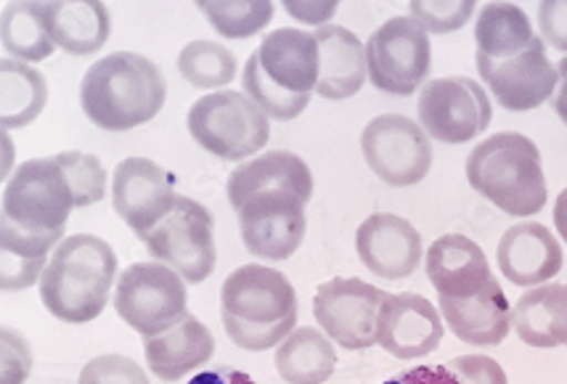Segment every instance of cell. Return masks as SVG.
Instances as JSON below:
<instances>
[{
  "label": "cell",
  "instance_id": "1",
  "mask_svg": "<svg viewBox=\"0 0 567 384\" xmlns=\"http://www.w3.org/2000/svg\"><path fill=\"white\" fill-rule=\"evenodd\" d=\"M80 207L59 157L27 159L3 188L0 218V287L22 292L43 279L51 249L64 241L66 220Z\"/></svg>",
  "mask_w": 567,
  "mask_h": 384
},
{
  "label": "cell",
  "instance_id": "2",
  "mask_svg": "<svg viewBox=\"0 0 567 384\" xmlns=\"http://www.w3.org/2000/svg\"><path fill=\"white\" fill-rule=\"evenodd\" d=\"M228 201L239 215L241 241L258 260H289L306 239V205L313 175L297 154L271 152L241 162L228 175Z\"/></svg>",
  "mask_w": 567,
  "mask_h": 384
},
{
  "label": "cell",
  "instance_id": "3",
  "mask_svg": "<svg viewBox=\"0 0 567 384\" xmlns=\"http://www.w3.org/2000/svg\"><path fill=\"white\" fill-rule=\"evenodd\" d=\"M220 319L236 347L262 353L281 345L297 323L292 281L260 262L236 268L220 287Z\"/></svg>",
  "mask_w": 567,
  "mask_h": 384
},
{
  "label": "cell",
  "instance_id": "4",
  "mask_svg": "<svg viewBox=\"0 0 567 384\" xmlns=\"http://www.w3.org/2000/svg\"><path fill=\"white\" fill-rule=\"evenodd\" d=\"M319 70L313 32L281 27L262 38L260 49L247 59L241 87L266 117L287 123L306 112L310 93L319 85Z\"/></svg>",
  "mask_w": 567,
  "mask_h": 384
},
{
  "label": "cell",
  "instance_id": "5",
  "mask_svg": "<svg viewBox=\"0 0 567 384\" xmlns=\"http://www.w3.org/2000/svg\"><path fill=\"white\" fill-rule=\"evenodd\" d=\"M167 83L152 59L133 51L104 56L85 72L80 104L93 125L106 133L141 127L162 112Z\"/></svg>",
  "mask_w": 567,
  "mask_h": 384
},
{
  "label": "cell",
  "instance_id": "6",
  "mask_svg": "<svg viewBox=\"0 0 567 384\" xmlns=\"http://www.w3.org/2000/svg\"><path fill=\"white\" fill-rule=\"evenodd\" d=\"M114 279L117 255L93 233L66 236L53 249L40 279V298L62 323H91L104 313Z\"/></svg>",
  "mask_w": 567,
  "mask_h": 384
},
{
  "label": "cell",
  "instance_id": "7",
  "mask_svg": "<svg viewBox=\"0 0 567 384\" xmlns=\"http://www.w3.org/2000/svg\"><path fill=\"white\" fill-rule=\"evenodd\" d=\"M467 180L481 197L512 218L538 215L549 197L542 152L528 136L515 131L496 133L472 149Z\"/></svg>",
  "mask_w": 567,
  "mask_h": 384
},
{
  "label": "cell",
  "instance_id": "8",
  "mask_svg": "<svg viewBox=\"0 0 567 384\" xmlns=\"http://www.w3.org/2000/svg\"><path fill=\"white\" fill-rule=\"evenodd\" d=\"M188 131L202 149L226 162H249L271 136L266 112L239 91H215L202 96L188 110Z\"/></svg>",
  "mask_w": 567,
  "mask_h": 384
},
{
  "label": "cell",
  "instance_id": "9",
  "mask_svg": "<svg viewBox=\"0 0 567 384\" xmlns=\"http://www.w3.org/2000/svg\"><path fill=\"white\" fill-rule=\"evenodd\" d=\"M114 310L144 340L178 326L188 315L186 281L162 262H133L117 279Z\"/></svg>",
  "mask_w": 567,
  "mask_h": 384
},
{
  "label": "cell",
  "instance_id": "10",
  "mask_svg": "<svg viewBox=\"0 0 567 384\" xmlns=\"http://www.w3.org/2000/svg\"><path fill=\"white\" fill-rule=\"evenodd\" d=\"M213 215L199 201L178 197L175 207L146 236V249L154 262L173 268L186 284H202L218 262L213 236Z\"/></svg>",
  "mask_w": 567,
  "mask_h": 384
},
{
  "label": "cell",
  "instance_id": "11",
  "mask_svg": "<svg viewBox=\"0 0 567 384\" xmlns=\"http://www.w3.org/2000/svg\"><path fill=\"white\" fill-rule=\"evenodd\" d=\"M432 45L427 30L411 17L388 19L367 43L369 80L390 96H411L430 75Z\"/></svg>",
  "mask_w": 567,
  "mask_h": 384
},
{
  "label": "cell",
  "instance_id": "12",
  "mask_svg": "<svg viewBox=\"0 0 567 384\" xmlns=\"http://www.w3.org/2000/svg\"><path fill=\"white\" fill-rule=\"evenodd\" d=\"M416 112L427 136L454 146L481 136L494 117L488 93L477 80L464 75L430 80L420 91Z\"/></svg>",
  "mask_w": 567,
  "mask_h": 384
},
{
  "label": "cell",
  "instance_id": "13",
  "mask_svg": "<svg viewBox=\"0 0 567 384\" xmlns=\"http://www.w3.org/2000/svg\"><path fill=\"white\" fill-rule=\"evenodd\" d=\"M363 159L390 186H416L432 167V146L420 123L403 114H380L361 133Z\"/></svg>",
  "mask_w": 567,
  "mask_h": 384
},
{
  "label": "cell",
  "instance_id": "14",
  "mask_svg": "<svg viewBox=\"0 0 567 384\" xmlns=\"http://www.w3.org/2000/svg\"><path fill=\"white\" fill-rule=\"evenodd\" d=\"M382 289L361 279H332L316 289L313 315L329 340L346 350L377 345V323L384 300Z\"/></svg>",
  "mask_w": 567,
  "mask_h": 384
},
{
  "label": "cell",
  "instance_id": "15",
  "mask_svg": "<svg viewBox=\"0 0 567 384\" xmlns=\"http://www.w3.org/2000/svg\"><path fill=\"white\" fill-rule=\"evenodd\" d=\"M175 180L154 159L127 157L114 167L112 205L114 212L131 226V231L146 241L152 228L175 207Z\"/></svg>",
  "mask_w": 567,
  "mask_h": 384
},
{
  "label": "cell",
  "instance_id": "16",
  "mask_svg": "<svg viewBox=\"0 0 567 384\" xmlns=\"http://www.w3.org/2000/svg\"><path fill=\"white\" fill-rule=\"evenodd\" d=\"M475 62L483 83L491 87L506 112L538 110L557 91V64H551L546 56L542 38L533 40L517 56L502 59V62H488V59H475Z\"/></svg>",
  "mask_w": 567,
  "mask_h": 384
},
{
  "label": "cell",
  "instance_id": "17",
  "mask_svg": "<svg viewBox=\"0 0 567 384\" xmlns=\"http://www.w3.org/2000/svg\"><path fill=\"white\" fill-rule=\"evenodd\" d=\"M445 334L441 310L414 292L384 294L377 323V345L401 361L435 353Z\"/></svg>",
  "mask_w": 567,
  "mask_h": 384
},
{
  "label": "cell",
  "instance_id": "18",
  "mask_svg": "<svg viewBox=\"0 0 567 384\" xmlns=\"http://www.w3.org/2000/svg\"><path fill=\"white\" fill-rule=\"evenodd\" d=\"M358 258L384 281L409 279L422 262V236L406 218L374 212L355 233Z\"/></svg>",
  "mask_w": 567,
  "mask_h": 384
},
{
  "label": "cell",
  "instance_id": "19",
  "mask_svg": "<svg viewBox=\"0 0 567 384\" xmlns=\"http://www.w3.org/2000/svg\"><path fill=\"white\" fill-rule=\"evenodd\" d=\"M424 271L437 298L445 300L475 298L496 279L483 247L462 233H445L432 241L424 258Z\"/></svg>",
  "mask_w": 567,
  "mask_h": 384
},
{
  "label": "cell",
  "instance_id": "20",
  "mask_svg": "<svg viewBox=\"0 0 567 384\" xmlns=\"http://www.w3.org/2000/svg\"><path fill=\"white\" fill-rule=\"evenodd\" d=\"M504 279L515 287H536L563 271V247L542 224H517L504 231L496 249Z\"/></svg>",
  "mask_w": 567,
  "mask_h": 384
},
{
  "label": "cell",
  "instance_id": "21",
  "mask_svg": "<svg viewBox=\"0 0 567 384\" xmlns=\"http://www.w3.org/2000/svg\"><path fill=\"white\" fill-rule=\"evenodd\" d=\"M441 315L445 326L454 332L464 345L494 347L502 345L512 329L509 300L494 279L483 292L467 300L441 298Z\"/></svg>",
  "mask_w": 567,
  "mask_h": 384
},
{
  "label": "cell",
  "instance_id": "22",
  "mask_svg": "<svg viewBox=\"0 0 567 384\" xmlns=\"http://www.w3.org/2000/svg\"><path fill=\"white\" fill-rule=\"evenodd\" d=\"M319 43V85L316 93L329 101L355 96L367 83V45L346 27L323 24L313 32Z\"/></svg>",
  "mask_w": 567,
  "mask_h": 384
},
{
  "label": "cell",
  "instance_id": "23",
  "mask_svg": "<svg viewBox=\"0 0 567 384\" xmlns=\"http://www.w3.org/2000/svg\"><path fill=\"white\" fill-rule=\"evenodd\" d=\"M146 366L162 382H178L188 372L205 366L215 355V336L194 315H186L171 332L144 340Z\"/></svg>",
  "mask_w": 567,
  "mask_h": 384
},
{
  "label": "cell",
  "instance_id": "24",
  "mask_svg": "<svg viewBox=\"0 0 567 384\" xmlns=\"http://www.w3.org/2000/svg\"><path fill=\"white\" fill-rule=\"evenodd\" d=\"M45 27L56 49L72 56H87L104 49L112 32V19L99 0H66V3H40Z\"/></svg>",
  "mask_w": 567,
  "mask_h": 384
},
{
  "label": "cell",
  "instance_id": "25",
  "mask_svg": "<svg viewBox=\"0 0 567 384\" xmlns=\"http://www.w3.org/2000/svg\"><path fill=\"white\" fill-rule=\"evenodd\" d=\"M512 329L530 347H567V284L525 292L512 308Z\"/></svg>",
  "mask_w": 567,
  "mask_h": 384
},
{
  "label": "cell",
  "instance_id": "26",
  "mask_svg": "<svg viewBox=\"0 0 567 384\" xmlns=\"http://www.w3.org/2000/svg\"><path fill=\"white\" fill-rule=\"evenodd\" d=\"M276 369L287 384H323L337 369V353L319 329H295L276 350Z\"/></svg>",
  "mask_w": 567,
  "mask_h": 384
},
{
  "label": "cell",
  "instance_id": "27",
  "mask_svg": "<svg viewBox=\"0 0 567 384\" xmlns=\"http://www.w3.org/2000/svg\"><path fill=\"white\" fill-rule=\"evenodd\" d=\"M0 117L6 131L27 127L43 114L49 101V83L38 70L27 66L17 59L0 62Z\"/></svg>",
  "mask_w": 567,
  "mask_h": 384
},
{
  "label": "cell",
  "instance_id": "28",
  "mask_svg": "<svg viewBox=\"0 0 567 384\" xmlns=\"http://www.w3.org/2000/svg\"><path fill=\"white\" fill-rule=\"evenodd\" d=\"M3 51L19 62H43L56 51L45 27L40 3H9L3 9V27H0Z\"/></svg>",
  "mask_w": 567,
  "mask_h": 384
},
{
  "label": "cell",
  "instance_id": "29",
  "mask_svg": "<svg viewBox=\"0 0 567 384\" xmlns=\"http://www.w3.org/2000/svg\"><path fill=\"white\" fill-rule=\"evenodd\" d=\"M197 6L215 32L231 40L258 35L276 13L271 0H199Z\"/></svg>",
  "mask_w": 567,
  "mask_h": 384
},
{
  "label": "cell",
  "instance_id": "30",
  "mask_svg": "<svg viewBox=\"0 0 567 384\" xmlns=\"http://www.w3.org/2000/svg\"><path fill=\"white\" fill-rule=\"evenodd\" d=\"M178 72L194 87L213 91L236 77V56L226 45L213 43V40H194L181 51Z\"/></svg>",
  "mask_w": 567,
  "mask_h": 384
},
{
  "label": "cell",
  "instance_id": "31",
  "mask_svg": "<svg viewBox=\"0 0 567 384\" xmlns=\"http://www.w3.org/2000/svg\"><path fill=\"white\" fill-rule=\"evenodd\" d=\"M477 3L472 0H454V3H427V0H414L409 3L411 19H416L424 30L435 32V35H445V32L462 30L470 22L472 11Z\"/></svg>",
  "mask_w": 567,
  "mask_h": 384
},
{
  "label": "cell",
  "instance_id": "32",
  "mask_svg": "<svg viewBox=\"0 0 567 384\" xmlns=\"http://www.w3.org/2000/svg\"><path fill=\"white\" fill-rule=\"evenodd\" d=\"M78 384H148L144 366L125 355H99L80 372Z\"/></svg>",
  "mask_w": 567,
  "mask_h": 384
},
{
  "label": "cell",
  "instance_id": "33",
  "mask_svg": "<svg viewBox=\"0 0 567 384\" xmlns=\"http://www.w3.org/2000/svg\"><path fill=\"white\" fill-rule=\"evenodd\" d=\"M445 366L456 374L458 384H509L504 366L488 355H456Z\"/></svg>",
  "mask_w": 567,
  "mask_h": 384
},
{
  "label": "cell",
  "instance_id": "34",
  "mask_svg": "<svg viewBox=\"0 0 567 384\" xmlns=\"http://www.w3.org/2000/svg\"><path fill=\"white\" fill-rule=\"evenodd\" d=\"M32 369V350L19 332L3 329V384H24Z\"/></svg>",
  "mask_w": 567,
  "mask_h": 384
},
{
  "label": "cell",
  "instance_id": "35",
  "mask_svg": "<svg viewBox=\"0 0 567 384\" xmlns=\"http://www.w3.org/2000/svg\"><path fill=\"white\" fill-rule=\"evenodd\" d=\"M538 27L546 43L567 53V0H544L538 3Z\"/></svg>",
  "mask_w": 567,
  "mask_h": 384
},
{
  "label": "cell",
  "instance_id": "36",
  "mask_svg": "<svg viewBox=\"0 0 567 384\" xmlns=\"http://www.w3.org/2000/svg\"><path fill=\"white\" fill-rule=\"evenodd\" d=\"M382 384H458V380L449 366H416Z\"/></svg>",
  "mask_w": 567,
  "mask_h": 384
},
{
  "label": "cell",
  "instance_id": "37",
  "mask_svg": "<svg viewBox=\"0 0 567 384\" xmlns=\"http://www.w3.org/2000/svg\"><path fill=\"white\" fill-rule=\"evenodd\" d=\"M284 11L306 24H323L329 17H334L337 3L334 0H327V3H297V0H287V3H284Z\"/></svg>",
  "mask_w": 567,
  "mask_h": 384
},
{
  "label": "cell",
  "instance_id": "38",
  "mask_svg": "<svg viewBox=\"0 0 567 384\" xmlns=\"http://www.w3.org/2000/svg\"><path fill=\"white\" fill-rule=\"evenodd\" d=\"M186 384H255V382L249 380V374L239 372V369L218 366V369H210V372L197 374L194 380H188Z\"/></svg>",
  "mask_w": 567,
  "mask_h": 384
},
{
  "label": "cell",
  "instance_id": "39",
  "mask_svg": "<svg viewBox=\"0 0 567 384\" xmlns=\"http://www.w3.org/2000/svg\"><path fill=\"white\" fill-rule=\"evenodd\" d=\"M557 75H559V85L555 91V112L557 117L567 125V56L557 64Z\"/></svg>",
  "mask_w": 567,
  "mask_h": 384
},
{
  "label": "cell",
  "instance_id": "40",
  "mask_svg": "<svg viewBox=\"0 0 567 384\" xmlns=\"http://www.w3.org/2000/svg\"><path fill=\"white\" fill-rule=\"evenodd\" d=\"M555 226L563 239L567 241V188H563V194L557 197V205H555Z\"/></svg>",
  "mask_w": 567,
  "mask_h": 384
}]
</instances>
